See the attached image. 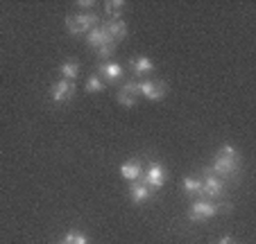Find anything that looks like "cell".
Here are the masks:
<instances>
[{"label":"cell","mask_w":256,"mask_h":244,"mask_svg":"<svg viewBox=\"0 0 256 244\" xmlns=\"http://www.w3.org/2000/svg\"><path fill=\"white\" fill-rule=\"evenodd\" d=\"M240 170V154L232 147V145H224L220 152H218L216 161H213L211 168H206V174H220V177H234V174Z\"/></svg>","instance_id":"1"},{"label":"cell","mask_w":256,"mask_h":244,"mask_svg":"<svg viewBox=\"0 0 256 244\" xmlns=\"http://www.w3.org/2000/svg\"><path fill=\"white\" fill-rule=\"evenodd\" d=\"M100 18L96 14H78V16H68L66 27L70 34H88L91 29L98 27Z\"/></svg>","instance_id":"2"},{"label":"cell","mask_w":256,"mask_h":244,"mask_svg":"<svg viewBox=\"0 0 256 244\" xmlns=\"http://www.w3.org/2000/svg\"><path fill=\"white\" fill-rule=\"evenodd\" d=\"M220 208H229V206H218L213 201H206V199H200L195 201L193 206L188 208V220L190 222H204V220H211L220 213Z\"/></svg>","instance_id":"3"},{"label":"cell","mask_w":256,"mask_h":244,"mask_svg":"<svg viewBox=\"0 0 256 244\" xmlns=\"http://www.w3.org/2000/svg\"><path fill=\"white\" fill-rule=\"evenodd\" d=\"M140 183H145L148 188H161L166 183V168L159 161H152L148 165V170L143 172V177L138 179Z\"/></svg>","instance_id":"4"},{"label":"cell","mask_w":256,"mask_h":244,"mask_svg":"<svg viewBox=\"0 0 256 244\" xmlns=\"http://www.w3.org/2000/svg\"><path fill=\"white\" fill-rule=\"evenodd\" d=\"M138 95H143V97H148V100L156 102V100H161L164 95H168V86H166L164 81H148V79H140Z\"/></svg>","instance_id":"5"},{"label":"cell","mask_w":256,"mask_h":244,"mask_svg":"<svg viewBox=\"0 0 256 244\" xmlns=\"http://www.w3.org/2000/svg\"><path fill=\"white\" fill-rule=\"evenodd\" d=\"M75 81H68V79H62V81H57V84H52V88H50V95H52V100L54 102H68V100H72V95H75Z\"/></svg>","instance_id":"6"},{"label":"cell","mask_w":256,"mask_h":244,"mask_svg":"<svg viewBox=\"0 0 256 244\" xmlns=\"http://www.w3.org/2000/svg\"><path fill=\"white\" fill-rule=\"evenodd\" d=\"M224 192V183L220 177H216V174H206L202 181V199L204 197H208V199H213V197H220Z\"/></svg>","instance_id":"7"},{"label":"cell","mask_w":256,"mask_h":244,"mask_svg":"<svg viewBox=\"0 0 256 244\" xmlns=\"http://www.w3.org/2000/svg\"><path fill=\"white\" fill-rule=\"evenodd\" d=\"M102 27L106 29V34L112 36V41L116 43V41H122V38L127 36V23L122 18H112L109 23H104Z\"/></svg>","instance_id":"8"},{"label":"cell","mask_w":256,"mask_h":244,"mask_svg":"<svg viewBox=\"0 0 256 244\" xmlns=\"http://www.w3.org/2000/svg\"><path fill=\"white\" fill-rule=\"evenodd\" d=\"M98 72H100V79L102 81H116L122 77V66L116 61H104L100 63V68H98Z\"/></svg>","instance_id":"9"},{"label":"cell","mask_w":256,"mask_h":244,"mask_svg":"<svg viewBox=\"0 0 256 244\" xmlns=\"http://www.w3.org/2000/svg\"><path fill=\"white\" fill-rule=\"evenodd\" d=\"M143 165H140V161H127L120 165V177L125 179V181H138L140 177H143Z\"/></svg>","instance_id":"10"},{"label":"cell","mask_w":256,"mask_h":244,"mask_svg":"<svg viewBox=\"0 0 256 244\" xmlns=\"http://www.w3.org/2000/svg\"><path fill=\"white\" fill-rule=\"evenodd\" d=\"M86 41H88V45H91V48H102V45H109V43H114L112 41V36H109V34H106V29L102 27H96V29H91V32L86 34Z\"/></svg>","instance_id":"11"},{"label":"cell","mask_w":256,"mask_h":244,"mask_svg":"<svg viewBox=\"0 0 256 244\" xmlns=\"http://www.w3.org/2000/svg\"><path fill=\"white\" fill-rule=\"evenodd\" d=\"M130 197H132V201H134V204H143V201H150L152 199V190L145 186V183L136 181L134 186L130 188Z\"/></svg>","instance_id":"12"},{"label":"cell","mask_w":256,"mask_h":244,"mask_svg":"<svg viewBox=\"0 0 256 244\" xmlns=\"http://www.w3.org/2000/svg\"><path fill=\"white\" fill-rule=\"evenodd\" d=\"M132 70H134L136 75H148V72L154 70V63L148 57H136V59H132Z\"/></svg>","instance_id":"13"},{"label":"cell","mask_w":256,"mask_h":244,"mask_svg":"<svg viewBox=\"0 0 256 244\" xmlns=\"http://www.w3.org/2000/svg\"><path fill=\"white\" fill-rule=\"evenodd\" d=\"M184 192L186 195H190V197H202V179H198V177H188V179H184Z\"/></svg>","instance_id":"14"},{"label":"cell","mask_w":256,"mask_h":244,"mask_svg":"<svg viewBox=\"0 0 256 244\" xmlns=\"http://www.w3.org/2000/svg\"><path fill=\"white\" fill-rule=\"evenodd\" d=\"M62 75H64V79L75 81L78 79V75H80V66L72 61V59H68V61L62 63Z\"/></svg>","instance_id":"15"},{"label":"cell","mask_w":256,"mask_h":244,"mask_svg":"<svg viewBox=\"0 0 256 244\" xmlns=\"http://www.w3.org/2000/svg\"><path fill=\"white\" fill-rule=\"evenodd\" d=\"M104 9L112 18H120L122 9H125V0H114V2L109 0V2H104Z\"/></svg>","instance_id":"16"},{"label":"cell","mask_w":256,"mask_h":244,"mask_svg":"<svg viewBox=\"0 0 256 244\" xmlns=\"http://www.w3.org/2000/svg\"><path fill=\"white\" fill-rule=\"evenodd\" d=\"M84 88H86V93H102L104 91V81H102L100 77H88Z\"/></svg>","instance_id":"17"},{"label":"cell","mask_w":256,"mask_h":244,"mask_svg":"<svg viewBox=\"0 0 256 244\" xmlns=\"http://www.w3.org/2000/svg\"><path fill=\"white\" fill-rule=\"evenodd\" d=\"M114 52H116V45H114V43L102 45V48H98V50H96L98 59H102V61H112V54H114Z\"/></svg>","instance_id":"18"},{"label":"cell","mask_w":256,"mask_h":244,"mask_svg":"<svg viewBox=\"0 0 256 244\" xmlns=\"http://www.w3.org/2000/svg\"><path fill=\"white\" fill-rule=\"evenodd\" d=\"M116 100H118V104L120 106H125V109H134L136 106V97H132L130 93H125V91H120L116 95Z\"/></svg>","instance_id":"19"},{"label":"cell","mask_w":256,"mask_h":244,"mask_svg":"<svg viewBox=\"0 0 256 244\" xmlns=\"http://www.w3.org/2000/svg\"><path fill=\"white\" fill-rule=\"evenodd\" d=\"M64 242H66V244H88V240H86V235L70 231V233H68L66 238H64Z\"/></svg>","instance_id":"20"},{"label":"cell","mask_w":256,"mask_h":244,"mask_svg":"<svg viewBox=\"0 0 256 244\" xmlns=\"http://www.w3.org/2000/svg\"><path fill=\"white\" fill-rule=\"evenodd\" d=\"M78 7H96V0H80Z\"/></svg>","instance_id":"21"},{"label":"cell","mask_w":256,"mask_h":244,"mask_svg":"<svg viewBox=\"0 0 256 244\" xmlns=\"http://www.w3.org/2000/svg\"><path fill=\"white\" fill-rule=\"evenodd\" d=\"M218 244H234V240L227 235V238H222V240H220V242H218Z\"/></svg>","instance_id":"22"}]
</instances>
